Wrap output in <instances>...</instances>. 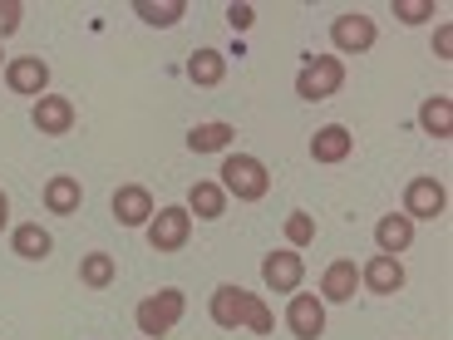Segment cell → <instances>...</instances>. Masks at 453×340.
Segmentation results:
<instances>
[{
  "mask_svg": "<svg viewBox=\"0 0 453 340\" xmlns=\"http://www.w3.org/2000/svg\"><path fill=\"white\" fill-rule=\"evenodd\" d=\"M360 286H365V291H374V296H395L399 286H404V261L385 257V251H380V257H370L360 267Z\"/></svg>",
  "mask_w": 453,
  "mask_h": 340,
  "instance_id": "cell-13",
  "label": "cell"
},
{
  "mask_svg": "<svg viewBox=\"0 0 453 340\" xmlns=\"http://www.w3.org/2000/svg\"><path fill=\"white\" fill-rule=\"evenodd\" d=\"M286 242H291L296 251H301V247H311V242H316V217L296 207V212L286 217Z\"/></svg>",
  "mask_w": 453,
  "mask_h": 340,
  "instance_id": "cell-25",
  "label": "cell"
},
{
  "mask_svg": "<svg viewBox=\"0 0 453 340\" xmlns=\"http://www.w3.org/2000/svg\"><path fill=\"white\" fill-rule=\"evenodd\" d=\"M30 119H35V128H40V134L59 138V134H69V128H74V104H69L65 94H45V99H35Z\"/></svg>",
  "mask_w": 453,
  "mask_h": 340,
  "instance_id": "cell-14",
  "label": "cell"
},
{
  "mask_svg": "<svg viewBox=\"0 0 453 340\" xmlns=\"http://www.w3.org/2000/svg\"><path fill=\"white\" fill-rule=\"evenodd\" d=\"M11 247H15V257H20V261H45L50 251H55V237H50L40 222H20L11 232Z\"/></svg>",
  "mask_w": 453,
  "mask_h": 340,
  "instance_id": "cell-19",
  "label": "cell"
},
{
  "mask_svg": "<svg viewBox=\"0 0 453 340\" xmlns=\"http://www.w3.org/2000/svg\"><path fill=\"white\" fill-rule=\"evenodd\" d=\"M261 282L272 286V291H281V296H296L301 282H306V261H301V251L296 247L266 251V261H261Z\"/></svg>",
  "mask_w": 453,
  "mask_h": 340,
  "instance_id": "cell-7",
  "label": "cell"
},
{
  "mask_svg": "<svg viewBox=\"0 0 453 340\" xmlns=\"http://www.w3.org/2000/svg\"><path fill=\"white\" fill-rule=\"evenodd\" d=\"M419 128L429 138H439V143H443V138H453V99H449V94H434V99L419 104Z\"/></svg>",
  "mask_w": 453,
  "mask_h": 340,
  "instance_id": "cell-21",
  "label": "cell"
},
{
  "mask_svg": "<svg viewBox=\"0 0 453 340\" xmlns=\"http://www.w3.org/2000/svg\"><path fill=\"white\" fill-rule=\"evenodd\" d=\"M113 217H119V227H148L153 222V193L143 182H124L113 193Z\"/></svg>",
  "mask_w": 453,
  "mask_h": 340,
  "instance_id": "cell-12",
  "label": "cell"
},
{
  "mask_svg": "<svg viewBox=\"0 0 453 340\" xmlns=\"http://www.w3.org/2000/svg\"><path fill=\"white\" fill-rule=\"evenodd\" d=\"M113 276H119V261H113L109 251H89V257L80 261V282L89 286V291H104Z\"/></svg>",
  "mask_w": 453,
  "mask_h": 340,
  "instance_id": "cell-24",
  "label": "cell"
},
{
  "mask_svg": "<svg viewBox=\"0 0 453 340\" xmlns=\"http://www.w3.org/2000/svg\"><path fill=\"white\" fill-rule=\"evenodd\" d=\"M226 143H237V128L232 124H193L188 128V148L193 153H222Z\"/></svg>",
  "mask_w": 453,
  "mask_h": 340,
  "instance_id": "cell-22",
  "label": "cell"
},
{
  "mask_svg": "<svg viewBox=\"0 0 453 340\" xmlns=\"http://www.w3.org/2000/svg\"><path fill=\"white\" fill-rule=\"evenodd\" d=\"M395 20H404V25H429V20H434V5H429V0H395Z\"/></svg>",
  "mask_w": 453,
  "mask_h": 340,
  "instance_id": "cell-26",
  "label": "cell"
},
{
  "mask_svg": "<svg viewBox=\"0 0 453 340\" xmlns=\"http://www.w3.org/2000/svg\"><path fill=\"white\" fill-rule=\"evenodd\" d=\"M134 15L143 25H158V30H173V25H182V15H188V5L182 0H138Z\"/></svg>",
  "mask_w": 453,
  "mask_h": 340,
  "instance_id": "cell-23",
  "label": "cell"
},
{
  "mask_svg": "<svg viewBox=\"0 0 453 340\" xmlns=\"http://www.w3.org/2000/svg\"><path fill=\"white\" fill-rule=\"evenodd\" d=\"M222 193H232L237 203H261L266 197V188H272V173H266V163L251 158V153H226L222 158Z\"/></svg>",
  "mask_w": 453,
  "mask_h": 340,
  "instance_id": "cell-2",
  "label": "cell"
},
{
  "mask_svg": "<svg viewBox=\"0 0 453 340\" xmlns=\"http://www.w3.org/2000/svg\"><path fill=\"white\" fill-rule=\"evenodd\" d=\"M20 20H25L20 0H0V40H5V35H15V30H20Z\"/></svg>",
  "mask_w": 453,
  "mask_h": 340,
  "instance_id": "cell-27",
  "label": "cell"
},
{
  "mask_svg": "<svg viewBox=\"0 0 453 340\" xmlns=\"http://www.w3.org/2000/svg\"><path fill=\"white\" fill-rule=\"evenodd\" d=\"M434 50H439V59L453 55V30H449V25H439V30H434Z\"/></svg>",
  "mask_w": 453,
  "mask_h": 340,
  "instance_id": "cell-29",
  "label": "cell"
},
{
  "mask_svg": "<svg viewBox=\"0 0 453 340\" xmlns=\"http://www.w3.org/2000/svg\"><path fill=\"white\" fill-rule=\"evenodd\" d=\"M286 326L296 340H320L326 336V301H316L311 291H296L286 306Z\"/></svg>",
  "mask_w": 453,
  "mask_h": 340,
  "instance_id": "cell-10",
  "label": "cell"
},
{
  "mask_svg": "<svg viewBox=\"0 0 453 340\" xmlns=\"http://www.w3.org/2000/svg\"><path fill=\"white\" fill-rule=\"evenodd\" d=\"M5 89L25 94V99H45V94H50V65L40 55L5 59Z\"/></svg>",
  "mask_w": 453,
  "mask_h": 340,
  "instance_id": "cell-8",
  "label": "cell"
},
{
  "mask_svg": "<svg viewBox=\"0 0 453 340\" xmlns=\"http://www.w3.org/2000/svg\"><path fill=\"white\" fill-rule=\"evenodd\" d=\"M188 212H193L197 222H217V217L226 212V193H222V182L197 178V182H193V193H188Z\"/></svg>",
  "mask_w": 453,
  "mask_h": 340,
  "instance_id": "cell-20",
  "label": "cell"
},
{
  "mask_svg": "<svg viewBox=\"0 0 453 340\" xmlns=\"http://www.w3.org/2000/svg\"><path fill=\"white\" fill-rule=\"evenodd\" d=\"M330 40H335V50H340V55H365V50H374L380 30H374V20H370V15L345 11L335 25H330Z\"/></svg>",
  "mask_w": 453,
  "mask_h": 340,
  "instance_id": "cell-9",
  "label": "cell"
},
{
  "mask_svg": "<svg viewBox=\"0 0 453 340\" xmlns=\"http://www.w3.org/2000/svg\"><path fill=\"white\" fill-rule=\"evenodd\" d=\"M207 311H212V321L222 330H251V336H272L276 330L272 306H266L257 291H242V286H217Z\"/></svg>",
  "mask_w": 453,
  "mask_h": 340,
  "instance_id": "cell-1",
  "label": "cell"
},
{
  "mask_svg": "<svg viewBox=\"0 0 453 340\" xmlns=\"http://www.w3.org/2000/svg\"><path fill=\"white\" fill-rule=\"evenodd\" d=\"M350 153H355V138H350L345 124H326V128H316V138H311V158L316 163H345Z\"/></svg>",
  "mask_w": 453,
  "mask_h": 340,
  "instance_id": "cell-15",
  "label": "cell"
},
{
  "mask_svg": "<svg viewBox=\"0 0 453 340\" xmlns=\"http://www.w3.org/2000/svg\"><path fill=\"white\" fill-rule=\"evenodd\" d=\"M182 311H188V296H182L178 286H163V291L138 301L134 321H138V330H143V340H163L182 321Z\"/></svg>",
  "mask_w": 453,
  "mask_h": 340,
  "instance_id": "cell-3",
  "label": "cell"
},
{
  "mask_svg": "<svg viewBox=\"0 0 453 340\" xmlns=\"http://www.w3.org/2000/svg\"><path fill=\"white\" fill-rule=\"evenodd\" d=\"M340 89H345V65H340V55H316V59L301 65V74H296V94L306 104H320Z\"/></svg>",
  "mask_w": 453,
  "mask_h": 340,
  "instance_id": "cell-4",
  "label": "cell"
},
{
  "mask_svg": "<svg viewBox=\"0 0 453 340\" xmlns=\"http://www.w3.org/2000/svg\"><path fill=\"white\" fill-rule=\"evenodd\" d=\"M374 242H380V251L385 257H404L409 247H414V222H409L404 212H389L374 222Z\"/></svg>",
  "mask_w": 453,
  "mask_h": 340,
  "instance_id": "cell-16",
  "label": "cell"
},
{
  "mask_svg": "<svg viewBox=\"0 0 453 340\" xmlns=\"http://www.w3.org/2000/svg\"><path fill=\"white\" fill-rule=\"evenodd\" d=\"M45 212H55V217H69V212H80V203H84V182L80 178H69V173H59V178H50L45 182Z\"/></svg>",
  "mask_w": 453,
  "mask_h": 340,
  "instance_id": "cell-17",
  "label": "cell"
},
{
  "mask_svg": "<svg viewBox=\"0 0 453 340\" xmlns=\"http://www.w3.org/2000/svg\"><path fill=\"white\" fill-rule=\"evenodd\" d=\"M251 20H257L251 5H232V11H226V25H232V30H251Z\"/></svg>",
  "mask_w": 453,
  "mask_h": 340,
  "instance_id": "cell-28",
  "label": "cell"
},
{
  "mask_svg": "<svg viewBox=\"0 0 453 340\" xmlns=\"http://www.w3.org/2000/svg\"><path fill=\"white\" fill-rule=\"evenodd\" d=\"M188 80L197 84V89H217V84L226 80V55L222 50H193V55H188Z\"/></svg>",
  "mask_w": 453,
  "mask_h": 340,
  "instance_id": "cell-18",
  "label": "cell"
},
{
  "mask_svg": "<svg viewBox=\"0 0 453 340\" xmlns=\"http://www.w3.org/2000/svg\"><path fill=\"white\" fill-rule=\"evenodd\" d=\"M443 207H449V188L439 178L419 173V178L404 182V217L409 222H434V217H443Z\"/></svg>",
  "mask_w": 453,
  "mask_h": 340,
  "instance_id": "cell-5",
  "label": "cell"
},
{
  "mask_svg": "<svg viewBox=\"0 0 453 340\" xmlns=\"http://www.w3.org/2000/svg\"><path fill=\"white\" fill-rule=\"evenodd\" d=\"M355 291H360V267H355V257H340L320 272V301L326 306H345V301H355Z\"/></svg>",
  "mask_w": 453,
  "mask_h": 340,
  "instance_id": "cell-11",
  "label": "cell"
},
{
  "mask_svg": "<svg viewBox=\"0 0 453 340\" xmlns=\"http://www.w3.org/2000/svg\"><path fill=\"white\" fill-rule=\"evenodd\" d=\"M188 237H193V212L188 207H158L153 212V222H148V247L153 251H182L188 247Z\"/></svg>",
  "mask_w": 453,
  "mask_h": 340,
  "instance_id": "cell-6",
  "label": "cell"
},
{
  "mask_svg": "<svg viewBox=\"0 0 453 340\" xmlns=\"http://www.w3.org/2000/svg\"><path fill=\"white\" fill-rule=\"evenodd\" d=\"M5 222H11V197L0 193V227H5Z\"/></svg>",
  "mask_w": 453,
  "mask_h": 340,
  "instance_id": "cell-30",
  "label": "cell"
},
{
  "mask_svg": "<svg viewBox=\"0 0 453 340\" xmlns=\"http://www.w3.org/2000/svg\"><path fill=\"white\" fill-rule=\"evenodd\" d=\"M0 69H5V50H0Z\"/></svg>",
  "mask_w": 453,
  "mask_h": 340,
  "instance_id": "cell-31",
  "label": "cell"
}]
</instances>
